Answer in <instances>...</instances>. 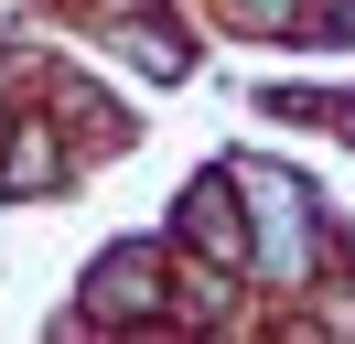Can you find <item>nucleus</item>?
Wrapping results in <instances>:
<instances>
[{
    "instance_id": "1",
    "label": "nucleus",
    "mask_w": 355,
    "mask_h": 344,
    "mask_svg": "<svg viewBox=\"0 0 355 344\" xmlns=\"http://www.w3.org/2000/svg\"><path fill=\"white\" fill-rule=\"evenodd\" d=\"M226 172H237L248 215H259V269H269V291L312 280V269H323V226H312V194L291 183V172H269V162H226Z\"/></svg>"
},
{
    "instance_id": "2",
    "label": "nucleus",
    "mask_w": 355,
    "mask_h": 344,
    "mask_svg": "<svg viewBox=\"0 0 355 344\" xmlns=\"http://www.w3.org/2000/svg\"><path fill=\"white\" fill-rule=\"evenodd\" d=\"M226 194H237V183H226V172H205V183L183 194V237H194V248L216 258V269H248V258H259V248H248V237H237V205H226Z\"/></svg>"
},
{
    "instance_id": "3",
    "label": "nucleus",
    "mask_w": 355,
    "mask_h": 344,
    "mask_svg": "<svg viewBox=\"0 0 355 344\" xmlns=\"http://www.w3.org/2000/svg\"><path fill=\"white\" fill-rule=\"evenodd\" d=\"M54 172H65V162H54V140H11V150H0V183H11V194H44Z\"/></svg>"
}]
</instances>
